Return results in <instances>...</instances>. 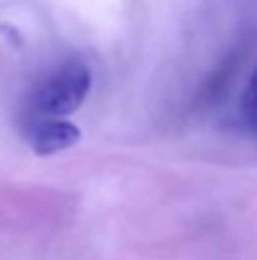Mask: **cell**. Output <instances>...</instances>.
<instances>
[{
	"mask_svg": "<svg viewBox=\"0 0 257 260\" xmlns=\"http://www.w3.org/2000/svg\"><path fill=\"white\" fill-rule=\"evenodd\" d=\"M88 91L91 71L84 63L71 61L35 88L30 99V114L33 119H66L86 101Z\"/></svg>",
	"mask_w": 257,
	"mask_h": 260,
	"instance_id": "1",
	"label": "cell"
},
{
	"mask_svg": "<svg viewBox=\"0 0 257 260\" xmlns=\"http://www.w3.org/2000/svg\"><path fill=\"white\" fill-rule=\"evenodd\" d=\"M28 139L38 157H51L81 142V129L66 119H33Z\"/></svg>",
	"mask_w": 257,
	"mask_h": 260,
	"instance_id": "2",
	"label": "cell"
},
{
	"mask_svg": "<svg viewBox=\"0 0 257 260\" xmlns=\"http://www.w3.org/2000/svg\"><path fill=\"white\" fill-rule=\"evenodd\" d=\"M235 66H237V56H232L227 63L219 66V71H217V74L204 84V88H202V96H199L202 104H214V101L225 93V88H227L230 79H232V74H235Z\"/></svg>",
	"mask_w": 257,
	"mask_h": 260,
	"instance_id": "3",
	"label": "cell"
},
{
	"mask_svg": "<svg viewBox=\"0 0 257 260\" xmlns=\"http://www.w3.org/2000/svg\"><path fill=\"white\" fill-rule=\"evenodd\" d=\"M242 116H245V121L257 129V66L252 69V74H250V81H247V86L242 91Z\"/></svg>",
	"mask_w": 257,
	"mask_h": 260,
	"instance_id": "4",
	"label": "cell"
}]
</instances>
